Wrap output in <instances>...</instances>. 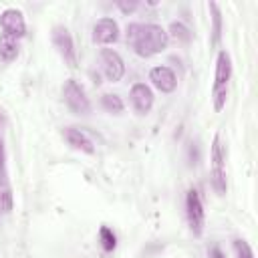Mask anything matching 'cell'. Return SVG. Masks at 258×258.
<instances>
[{
    "label": "cell",
    "instance_id": "3957f363",
    "mask_svg": "<svg viewBox=\"0 0 258 258\" xmlns=\"http://www.w3.org/2000/svg\"><path fill=\"white\" fill-rule=\"evenodd\" d=\"M210 159H212V183H214V189L218 194H226V155H224V145H222L220 135H214Z\"/></svg>",
    "mask_w": 258,
    "mask_h": 258
},
{
    "label": "cell",
    "instance_id": "277c9868",
    "mask_svg": "<svg viewBox=\"0 0 258 258\" xmlns=\"http://www.w3.org/2000/svg\"><path fill=\"white\" fill-rule=\"evenodd\" d=\"M185 214H187V222H189L191 232L196 236H200L202 230H204L206 212H204V204H202V198H200L198 189H189L187 191V196H185Z\"/></svg>",
    "mask_w": 258,
    "mask_h": 258
},
{
    "label": "cell",
    "instance_id": "5b68a950",
    "mask_svg": "<svg viewBox=\"0 0 258 258\" xmlns=\"http://www.w3.org/2000/svg\"><path fill=\"white\" fill-rule=\"evenodd\" d=\"M52 44L56 46V50L60 52V56L64 58L67 67L75 69L77 67V54H75V44H73V36L64 26H54L52 28Z\"/></svg>",
    "mask_w": 258,
    "mask_h": 258
},
{
    "label": "cell",
    "instance_id": "52a82bcc",
    "mask_svg": "<svg viewBox=\"0 0 258 258\" xmlns=\"http://www.w3.org/2000/svg\"><path fill=\"white\" fill-rule=\"evenodd\" d=\"M0 26L4 30V34H10L12 38H20L26 34V22L20 10L16 8H6L0 14Z\"/></svg>",
    "mask_w": 258,
    "mask_h": 258
},
{
    "label": "cell",
    "instance_id": "e0dca14e",
    "mask_svg": "<svg viewBox=\"0 0 258 258\" xmlns=\"http://www.w3.org/2000/svg\"><path fill=\"white\" fill-rule=\"evenodd\" d=\"M210 10H212V18H214L212 34H214V42H218L220 40V34H222V14H220L218 4H214V2H210Z\"/></svg>",
    "mask_w": 258,
    "mask_h": 258
},
{
    "label": "cell",
    "instance_id": "5bb4252c",
    "mask_svg": "<svg viewBox=\"0 0 258 258\" xmlns=\"http://www.w3.org/2000/svg\"><path fill=\"white\" fill-rule=\"evenodd\" d=\"M101 107L107 111V113H113V115H121L125 111V103L119 95H111V93H105L101 97Z\"/></svg>",
    "mask_w": 258,
    "mask_h": 258
},
{
    "label": "cell",
    "instance_id": "ac0fdd59",
    "mask_svg": "<svg viewBox=\"0 0 258 258\" xmlns=\"http://www.w3.org/2000/svg\"><path fill=\"white\" fill-rule=\"evenodd\" d=\"M212 95H214V111L220 113L224 109V105H226V99H228V87L218 89V91H212Z\"/></svg>",
    "mask_w": 258,
    "mask_h": 258
},
{
    "label": "cell",
    "instance_id": "ba28073f",
    "mask_svg": "<svg viewBox=\"0 0 258 258\" xmlns=\"http://www.w3.org/2000/svg\"><path fill=\"white\" fill-rule=\"evenodd\" d=\"M93 40L97 44H113L119 40V24L117 20L105 16V18H99L93 26Z\"/></svg>",
    "mask_w": 258,
    "mask_h": 258
},
{
    "label": "cell",
    "instance_id": "8992f818",
    "mask_svg": "<svg viewBox=\"0 0 258 258\" xmlns=\"http://www.w3.org/2000/svg\"><path fill=\"white\" fill-rule=\"evenodd\" d=\"M101 67H103L105 77L111 83H119L125 75V62H123L121 54L113 48H103L101 50Z\"/></svg>",
    "mask_w": 258,
    "mask_h": 258
},
{
    "label": "cell",
    "instance_id": "30bf717a",
    "mask_svg": "<svg viewBox=\"0 0 258 258\" xmlns=\"http://www.w3.org/2000/svg\"><path fill=\"white\" fill-rule=\"evenodd\" d=\"M129 97H131L133 109L139 115H145V113L151 111V107H153V91L145 83H135L131 87V91H129Z\"/></svg>",
    "mask_w": 258,
    "mask_h": 258
},
{
    "label": "cell",
    "instance_id": "7a4b0ae2",
    "mask_svg": "<svg viewBox=\"0 0 258 258\" xmlns=\"http://www.w3.org/2000/svg\"><path fill=\"white\" fill-rule=\"evenodd\" d=\"M62 99H64V105L69 107L71 113H75V115H89L91 113L89 97H87L85 89L75 79H69L64 83V87H62Z\"/></svg>",
    "mask_w": 258,
    "mask_h": 258
},
{
    "label": "cell",
    "instance_id": "4fadbf2b",
    "mask_svg": "<svg viewBox=\"0 0 258 258\" xmlns=\"http://www.w3.org/2000/svg\"><path fill=\"white\" fill-rule=\"evenodd\" d=\"M18 56V42H16V38H12L10 34H0V58L2 60H6V62H10V60H14Z\"/></svg>",
    "mask_w": 258,
    "mask_h": 258
},
{
    "label": "cell",
    "instance_id": "603a6c76",
    "mask_svg": "<svg viewBox=\"0 0 258 258\" xmlns=\"http://www.w3.org/2000/svg\"><path fill=\"white\" fill-rule=\"evenodd\" d=\"M2 161H4V149H2V141H0V167H2Z\"/></svg>",
    "mask_w": 258,
    "mask_h": 258
},
{
    "label": "cell",
    "instance_id": "9c48e42d",
    "mask_svg": "<svg viewBox=\"0 0 258 258\" xmlns=\"http://www.w3.org/2000/svg\"><path fill=\"white\" fill-rule=\"evenodd\" d=\"M149 81H151V85H153L157 91H161V93H173L175 87H177V77H175V73H173L169 67H165V64L153 67V69L149 71Z\"/></svg>",
    "mask_w": 258,
    "mask_h": 258
},
{
    "label": "cell",
    "instance_id": "44dd1931",
    "mask_svg": "<svg viewBox=\"0 0 258 258\" xmlns=\"http://www.w3.org/2000/svg\"><path fill=\"white\" fill-rule=\"evenodd\" d=\"M117 8L121 10V12H125V14H129V12H133L135 8H137V0H119L117 2Z\"/></svg>",
    "mask_w": 258,
    "mask_h": 258
},
{
    "label": "cell",
    "instance_id": "6da1fadb",
    "mask_svg": "<svg viewBox=\"0 0 258 258\" xmlns=\"http://www.w3.org/2000/svg\"><path fill=\"white\" fill-rule=\"evenodd\" d=\"M127 42L133 48V52L141 58H149L155 56L159 52H163L169 44V36L167 32L159 26V24H141V22H133L127 26Z\"/></svg>",
    "mask_w": 258,
    "mask_h": 258
},
{
    "label": "cell",
    "instance_id": "7402d4cb",
    "mask_svg": "<svg viewBox=\"0 0 258 258\" xmlns=\"http://www.w3.org/2000/svg\"><path fill=\"white\" fill-rule=\"evenodd\" d=\"M208 258H226V254H224L218 246H212V248L208 250Z\"/></svg>",
    "mask_w": 258,
    "mask_h": 258
},
{
    "label": "cell",
    "instance_id": "8fae6325",
    "mask_svg": "<svg viewBox=\"0 0 258 258\" xmlns=\"http://www.w3.org/2000/svg\"><path fill=\"white\" fill-rule=\"evenodd\" d=\"M230 77H232V60H230V54L226 50H220V54L216 58V73H214V87H212V91H218V89L228 87Z\"/></svg>",
    "mask_w": 258,
    "mask_h": 258
},
{
    "label": "cell",
    "instance_id": "2e32d148",
    "mask_svg": "<svg viewBox=\"0 0 258 258\" xmlns=\"http://www.w3.org/2000/svg\"><path fill=\"white\" fill-rule=\"evenodd\" d=\"M167 36L173 38V40H177V42H187V40L191 38V32H189V28H187L185 24H181V22H171Z\"/></svg>",
    "mask_w": 258,
    "mask_h": 258
},
{
    "label": "cell",
    "instance_id": "ffe728a7",
    "mask_svg": "<svg viewBox=\"0 0 258 258\" xmlns=\"http://www.w3.org/2000/svg\"><path fill=\"white\" fill-rule=\"evenodd\" d=\"M12 210V191L6 187L0 191V212H10Z\"/></svg>",
    "mask_w": 258,
    "mask_h": 258
},
{
    "label": "cell",
    "instance_id": "9a60e30c",
    "mask_svg": "<svg viewBox=\"0 0 258 258\" xmlns=\"http://www.w3.org/2000/svg\"><path fill=\"white\" fill-rule=\"evenodd\" d=\"M99 242H101V248L105 252H113L117 248V236L109 226H101L99 228Z\"/></svg>",
    "mask_w": 258,
    "mask_h": 258
},
{
    "label": "cell",
    "instance_id": "7c38bea8",
    "mask_svg": "<svg viewBox=\"0 0 258 258\" xmlns=\"http://www.w3.org/2000/svg\"><path fill=\"white\" fill-rule=\"evenodd\" d=\"M62 135H64L67 143L73 145L75 149H81V151H85V153H95L93 141H91L81 129H77V127H67V129L62 131Z\"/></svg>",
    "mask_w": 258,
    "mask_h": 258
},
{
    "label": "cell",
    "instance_id": "d6986e66",
    "mask_svg": "<svg viewBox=\"0 0 258 258\" xmlns=\"http://www.w3.org/2000/svg\"><path fill=\"white\" fill-rule=\"evenodd\" d=\"M234 248H236L238 258H254V252H252V248H250L248 242H244V240H236V242H234Z\"/></svg>",
    "mask_w": 258,
    "mask_h": 258
}]
</instances>
